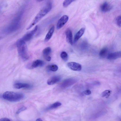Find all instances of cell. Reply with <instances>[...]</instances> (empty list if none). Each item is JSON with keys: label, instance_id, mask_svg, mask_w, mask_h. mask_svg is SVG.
Instances as JSON below:
<instances>
[{"label": "cell", "instance_id": "obj_15", "mask_svg": "<svg viewBox=\"0 0 121 121\" xmlns=\"http://www.w3.org/2000/svg\"><path fill=\"white\" fill-rule=\"evenodd\" d=\"M54 28V26H52L50 28L45 38L44 41L45 42H47L51 39L53 33Z\"/></svg>", "mask_w": 121, "mask_h": 121}, {"label": "cell", "instance_id": "obj_27", "mask_svg": "<svg viewBox=\"0 0 121 121\" xmlns=\"http://www.w3.org/2000/svg\"><path fill=\"white\" fill-rule=\"evenodd\" d=\"M36 121H43L42 120V119L41 118H38L37 119Z\"/></svg>", "mask_w": 121, "mask_h": 121}, {"label": "cell", "instance_id": "obj_11", "mask_svg": "<svg viewBox=\"0 0 121 121\" xmlns=\"http://www.w3.org/2000/svg\"><path fill=\"white\" fill-rule=\"evenodd\" d=\"M65 35L67 42L72 45L73 44V35L71 30L69 29H67L65 31Z\"/></svg>", "mask_w": 121, "mask_h": 121}, {"label": "cell", "instance_id": "obj_21", "mask_svg": "<svg viewBox=\"0 0 121 121\" xmlns=\"http://www.w3.org/2000/svg\"><path fill=\"white\" fill-rule=\"evenodd\" d=\"M60 56L62 59L65 61H67L68 58V56L67 53L65 52H62L60 54Z\"/></svg>", "mask_w": 121, "mask_h": 121}, {"label": "cell", "instance_id": "obj_3", "mask_svg": "<svg viewBox=\"0 0 121 121\" xmlns=\"http://www.w3.org/2000/svg\"><path fill=\"white\" fill-rule=\"evenodd\" d=\"M3 98L4 99L10 102H17L22 99L24 97V95L19 92L8 91L3 94Z\"/></svg>", "mask_w": 121, "mask_h": 121}, {"label": "cell", "instance_id": "obj_16", "mask_svg": "<svg viewBox=\"0 0 121 121\" xmlns=\"http://www.w3.org/2000/svg\"><path fill=\"white\" fill-rule=\"evenodd\" d=\"M85 29L84 28H81L76 34L74 38V42H76L84 34Z\"/></svg>", "mask_w": 121, "mask_h": 121}, {"label": "cell", "instance_id": "obj_6", "mask_svg": "<svg viewBox=\"0 0 121 121\" xmlns=\"http://www.w3.org/2000/svg\"><path fill=\"white\" fill-rule=\"evenodd\" d=\"M67 65L71 69L75 71H80L82 68L81 65L79 64L73 62H68Z\"/></svg>", "mask_w": 121, "mask_h": 121}, {"label": "cell", "instance_id": "obj_14", "mask_svg": "<svg viewBox=\"0 0 121 121\" xmlns=\"http://www.w3.org/2000/svg\"><path fill=\"white\" fill-rule=\"evenodd\" d=\"M32 86L31 85L29 84L21 82L17 83L14 85L15 88L18 89L22 88H30Z\"/></svg>", "mask_w": 121, "mask_h": 121}, {"label": "cell", "instance_id": "obj_4", "mask_svg": "<svg viewBox=\"0 0 121 121\" xmlns=\"http://www.w3.org/2000/svg\"><path fill=\"white\" fill-rule=\"evenodd\" d=\"M45 63L43 61L40 60H36L31 63L27 64L26 67L29 69H32L37 67L42 66Z\"/></svg>", "mask_w": 121, "mask_h": 121}, {"label": "cell", "instance_id": "obj_2", "mask_svg": "<svg viewBox=\"0 0 121 121\" xmlns=\"http://www.w3.org/2000/svg\"><path fill=\"white\" fill-rule=\"evenodd\" d=\"M16 44L18 53L22 59L24 61L28 59L29 57L25 42L21 38L17 41Z\"/></svg>", "mask_w": 121, "mask_h": 121}, {"label": "cell", "instance_id": "obj_12", "mask_svg": "<svg viewBox=\"0 0 121 121\" xmlns=\"http://www.w3.org/2000/svg\"><path fill=\"white\" fill-rule=\"evenodd\" d=\"M121 56V51L111 53L107 55V58L109 60H114L120 58Z\"/></svg>", "mask_w": 121, "mask_h": 121}, {"label": "cell", "instance_id": "obj_13", "mask_svg": "<svg viewBox=\"0 0 121 121\" xmlns=\"http://www.w3.org/2000/svg\"><path fill=\"white\" fill-rule=\"evenodd\" d=\"M61 79V77L60 76H55L49 79L47 81V83L49 85H52L59 81Z\"/></svg>", "mask_w": 121, "mask_h": 121}, {"label": "cell", "instance_id": "obj_1", "mask_svg": "<svg viewBox=\"0 0 121 121\" xmlns=\"http://www.w3.org/2000/svg\"><path fill=\"white\" fill-rule=\"evenodd\" d=\"M51 3L48 2L39 11L26 29L28 30L37 23L44 16L49 12L52 8Z\"/></svg>", "mask_w": 121, "mask_h": 121}, {"label": "cell", "instance_id": "obj_17", "mask_svg": "<svg viewBox=\"0 0 121 121\" xmlns=\"http://www.w3.org/2000/svg\"><path fill=\"white\" fill-rule=\"evenodd\" d=\"M108 53V49L107 48H103L99 52V56L102 58H105L107 56Z\"/></svg>", "mask_w": 121, "mask_h": 121}, {"label": "cell", "instance_id": "obj_26", "mask_svg": "<svg viewBox=\"0 0 121 121\" xmlns=\"http://www.w3.org/2000/svg\"><path fill=\"white\" fill-rule=\"evenodd\" d=\"M0 121H10L9 118H3L0 119Z\"/></svg>", "mask_w": 121, "mask_h": 121}, {"label": "cell", "instance_id": "obj_22", "mask_svg": "<svg viewBox=\"0 0 121 121\" xmlns=\"http://www.w3.org/2000/svg\"><path fill=\"white\" fill-rule=\"evenodd\" d=\"M73 0H66L63 2V5L64 7H68L72 2L74 1Z\"/></svg>", "mask_w": 121, "mask_h": 121}, {"label": "cell", "instance_id": "obj_23", "mask_svg": "<svg viewBox=\"0 0 121 121\" xmlns=\"http://www.w3.org/2000/svg\"><path fill=\"white\" fill-rule=\"evenodd\" d=\"M115 21L117 25L119 27H121V16H117L116 19Z\"/></svg>", "mask_w": 121, "mask_h": 121}, {"label": "cell", "instance_id": "obj_28", "mask_svg": "<svg viewBox=\"0 0 121 121\" xmlns=\"http://www.w3.org/2000/svg\"><path fill=\"white\" fill-rule=\"evenodd\" d=\"M37 1H39H39H42V0H37Z\"/></svg>", "mask_w": 121, "mask_h": 121}, {"label": "cell", "instance_id": "obj_8", "mask_svg": "<svg viewBox=\"0 0 121 121\" xmlns=\"http://www.w3.org/2000/svg\"><path fill=\"white\" fill-rule=\"evenodd\" d=\"M74 80L72 78L67 79L64 80L60 84V87L63 89L67 88L74 83Z\"/></svg>", "mask_w": 121, "mask_h": 121}, {"label": "cell", "instance_id": "obj_20", "mask_svg": "<svg viewBox=\"0 0 121 121\" xmlns=\"http://www.w3.org/2000/svg\"><path fill=\"white\" fill-rule=\"evenodd\" d=\"M111 92V90H106L103 91L101 94L102 97L107 98L109 97Z\"/></svg>", "mask_w": 121, "mask_h": 121}, {"label": "cell", "instance_id": "obj_10", "mask_svg": "<svg viewBox=\"0 0 121 121\" xmlns=\"http://www.w3.org/2000/svg\"><path fill=\"white\" fill-rule=\"evenodd\" d=\"M112 8V6L109 3L105 2L101 5L100 8L101 11L103 12H106L110 11Z\"/></svg>", "mask_w": 121, "mask_h": 121}, {"label": "cell", "instance_id": "obj_19", "mask_svg": "<svg viewBox=\"0 0 121 121\" xmlns=\"http://www.w3.org/2000/svg\"><path fill=\"white\" fill-rule=\"evenodd\" d=\"M61 104L59 102H56L52 104L47 108V110L55 108L60 106Z\"/></svg>", "mask_w": 121, "mask_h": 121}, {"label": "cell", "instance_id": "obj_25", "mask_svg": "<svg viewBox=\"0 0 121 121\" xmlns=\"http://www.w3.org/2000/svg\"><path fill=\"white\" fill-rule=\"evenodd\" d=\"M84 93L86 95H89L91 94V91L89 90H86L84 92Z\"/></svg>", "mask_w": 121, "mask_h": 121}, {"label": "cell", "instance_id": "obj_7", "mask_svg": "<svg viewBox=\"0 0 121 121\" xmlns=\"http://www.w3.org/2000/svg\"><path fill=\"white\" fill-rule=\"evenodd\" d=\"M69 19V17L66 15L61 17L58 20L56 25V28L59 29L62 27L67 22Z\"/></svg>", "mask_w": 121, "mask_h": 121}, {"label": "cell", "instance_id": "obj_24", "mask_svg": "<svg viewBox=\"0 0 121 121\" xmlns=\"http://www.w3.org/2000/svg\"><path fill=\"white\" fill-rule=\"evenodd\" d=\"M27 109V108L25 106H23L19 109L16 112L17 114H19L21 112Z\"/></svg>", "mask_w": 121, "mask_h": 121}, {"label": "cell", "instance_id": "obj_9", "mask_svg": "<svg viewBox=\"0 0 121 121\" xmlns=\"http://www.w3.org/2000/svg\"><path fill=\"white\" fill-rule=\"evenodd\" d=\"M51 49L50 47H48L45 48L43 50V55L45 59L48 61H50L51 60V57L49 56L51 52Z\"/></svg>", "mask_w": 121, "mask_h": 121}, {"label": "cell", "instance_id": "obj_5", "mask_svg": "<svg viewBox=\"0 0 121 121\" xmlns=\"http://www.w3.org/2000/svg\"><path fill=\"white\" fill-rule=\"evenodd\" d=\"M38 29V26H36L33 29L25 35L22 39L25 41L30 40L32 38Z\"/></svg>", "mask_w": 121, "mask_h": 121}, {"label": "cell", "instance_id": "obj_18", "mask_svg": "<svg viewBox=\"0 0 121 121\" xmlns=\"http://www.w3.org/2000/svg\"><path fill=\"white\" fill-rule=\"evenodd\" d=\"M47 69L49 71L55 72L58 69V67L56 65L52 64L49 65L47 67Z\"/></svg>", "mask_w": 121, "mask_h": 121}]
</instances>
